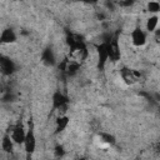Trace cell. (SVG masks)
<instances>
[{
  "mask_svg": "<svg viewBox=\"0 0 160 160\" xmlns=\"http://www.w3.org/2000/svg\"><path fill=\"white\" fill-rule=\"evenodd\" d=\"M119 75L121 81L126 85V86H134L136 84L140 82L141 80V71L135 69V68H130V66H121L119 70Z\"/></svg>",
  "mask_w": 160,
  "mask_h": 160,
  "instance_id": "obj_1",
  "label": "cell"
},
{
  "mask_svg": "<svg viewBox=\"0 0 160 160\" xmlns=\"http://www.w3.org/2000/svg\"><path fill=\"white\" fill-rule=\"evenodd\" d=\"M69 98L66 94H64L61 90H58L54 92L52 98H51V106H52V111L56 112V115H64L68 114V109H69Z\"/></svg>",
  "mask_w": 160,
  "mask_h": 160,
  "instance_id": "obj_2",
  "label": "cell"
},
{
  "mask_svg": "<svg viewBox=\"0 0 160 160\" xmlns=\"http://www.w3.org/2000/svg\"><path fill=\"white\" fill-rule=\"evenodd\" d=\"M106 49H108V58L109 62H119L121 60V48H120V40L119 36H112L109 41H106Z\"/></svg>",
  "mask_w": 160,
  "mask_h": 160,
  "instance_id": "obj_3",
  "label": "cell"
},
{
  "mask_svg": "<svg viewBox=\"0 0 160 160\" xmlns=\"http://www.w3.org/2000/svg\"><path fill=\"white\" fill-rule=\"evenodd\" d=\"M95 49V55H96V61L95 65L99 70H104L105 66L109 64V58H108V49H106V41H99L94 45Z\"/></svg>",
  "mask_w": 160,
  "mask_h": 160,
  "instance_id": "obj_4",
  "label": "cell"
},
{
  "mask_svg": "<svg viewBox=\"0 0 160 160\" xmlns=\"http://www.w3.org/2000/svg\"><path fill=\"white\" fill-rule=\"evenodd\" d=\"M36 135H35V131H34V122L32 120L29 121V126L26 128V135H25V140H24V151L28 154V155H31L35 152L36 150Z\"/></svg>",
  "mask_w": 160,
  "mask_h": 160,
  "instance_id": "obj_5",
  "label": "cell"
},
{
  "mask_svg": "<svg viewBox=\"0 0 160 160\" xmlns=\"http://www.w3.org/2000/svg\"><path fill=\"white\" fill-rule=\"evenodd\" d=\"M129 39L132 46L135 48H144L148 44V32L141 26H135L129 32Z\"/></svg>",
  "mask_w": 160,
  "mask_h": 160,
  "instance_id": "obj_6",
  "label": "cell"
},
{
  "mask_svg": "<svg viewBox=\"0 0 160 160\" xmlns=\"http://www.w3.org/2000/svg\"><path fill=\"white\" fill-rule=\"evenodd\" d=\"M8 134L10 135V138L15 145H22L24 140H25V135H26V128L22 124L16 122L9 128Z\"/></svg>",
  "mask_w": 160,
  "mask_h": 160,
  "instance_id": "obj_7",
  "label": "cell"
},
{
  "mask_svg": "<svg viewBox=\"0 0 160 160\" xmlns=\"http://www.w3.org/2000/svg\"><path fill=\"white\" fill-rule=\"evenodd\" d=\"M16 71V64L15 61L6 55L0 56V72L5 76H10Z\"/></svg>",
  "mask_w": 160,
  "mask_h": 160,
  "instance_id": "obj_8",
  "label": "cell"
},
{
  "mask_svg": "<svg viewBox=\"0 0 160 160\" xmlns=\"http://www.w3.org/2000/svg\"><path fill=\"white\" fill-rule=\"evenodd\" d=\"M18 41V34L12 28H5L0 32V45H12Z\"/></svg>",
  "mask_w": 160,
  "mask_h": 160,
  "instance_id": "obj_9",
  "label": "cell"
},
{
  "mask_svg": "<svg viewBox=\"0 0 160 160\" xmlns=\"http://www.w3.org/2000/svg\"><path fill=\"white\" fill-rule=\"evenodd\" d=\"M70 124V118L68 116V114L64 115H56L55 121H54V126H55V134H61L62 131H65L68 129Z\"/></svg>",
  "mask_w": 160,
  "mask_h": 160,
  "instance_id": "obj_10",
  "label": "cell"
},
{
  "mask_svg": "<svg viewBox=\"0 0 160 160\" xmlns=\"http://www.w3.org/2000/svg\"><path fill=\"white\" fill-rule=\"evenodd\" d=\"M159 25V15L158 14H151L146 20H145V31L148 34H152Z\"/></svg>",
  "mask_w": 160,
  "mask_h": 160,
  "instance_id": "obj_11",
  "label": "cell"
},
{
  "mask_svg": "<svg viewBox=\"0 0 160 160\" xmlns=\"http://www.w3.org/2000/svg\"><path fill=\"white\" fill-rule=\"evenodd\" d=\"M0 148H1V150L5 152V154H12L14 152V148H15V144H14V141L11 140V138H10V135L6 132L2 138H1V142H0Z\"/></svg>",
  "mask_w": 160,
  "mask_h": 160,
  "instance_id": "obj_12",
  "label": "cell"
},
{
  "mask_svg": "<svg viewBox=\"0 0 160 160\" xmlns=\"http://www.w3.org/2000/svg\"><path fill=\"white\" fill-rule=\"evenodd\" d=\"M42 62L48 66H52L56 64V55L52 49H46L42 52Z\"/></svg>",
  "mask_w": 160,
  "mask_h": 160,
  "instance_id": "obj_13",
  "label": "cell"
},
{
  "mask_svg": "<svg viewBox=\"0 0 160 160\" xmlns=\"http://www.w3.org/2000/svg\"><path fill=\"white\" fill-rule=\"evenodd\" d=\"M99 139H100V142H102L105 146H112L116 142L114 135L110 132H106V131H101L99 134Z\"/></svg>",
  "mask_w": 160,
  "mask_h": 160,
  "instance_id": "obj_14",
  "label": "cell"
},
{
  "mask_svg": "<svg viewBox=\"0 0 160 160\" xmlns=\"http://www.w3.org/2000/svg\"><path fill=\"white\" fill-rule=\"evenodd\" d=\"M146 10L151 14H158L160 11V4L158 0H149L146 4Z\"/></svg>",
  "mask_w": 160,
  "mask_h": 160,
  "instance_id": "obj_15",
  "label": "cell"
},
{
  "mask_svg": "<svg viewBox=\"0 0 160 160\" xmlns=\"http://www.w3.org/2000/svg\"><path fill=\"white\" fill-rule=\"evenodd\" d=\"M116 5L122 8V9H128V8H131L134 6V4L136 2V0H115Z\"/></svg>",
  "mask_w": 160,
  "mask_h": 160,
  "instance_id": "obj_16",
  "label": "cell"
},
{
  "mask_svg": "<svg viewBox=\"0 0 160 160\" xmlns=\"http://www.w3.org/2000/svg\"><path fill=\"white\" fill-rule=\"evenodd\" d=\"M54 152H55V156H62L65 154V150H64V146L62 145H56L55 149H54Z\"/></svg>",
  "mask_w": 160,
  "mask_h": 160,
  "instance_id": "obj_17",
  "label": "cell"
},
{
  "mask_svg": "<svg viewBox=\"0 0 160 160\" xmlns=\"http://www.w3.org/2000/svg\"><path fill=\"white\" fill-rule=\"evenodd\" d=\"M81 2H84V4H88V5H95V4H98L100 0H80Z\"/></svg>",
  "mask_w": 160,
  "mask_h": 160,
  "instance_id": "obj_18",
  "label": "cell"
}]
</instances>
